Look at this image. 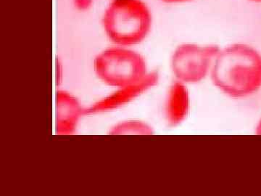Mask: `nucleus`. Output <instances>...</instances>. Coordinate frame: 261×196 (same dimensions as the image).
I'll return each instance as SVG.
<instances>
[{
	"instance_id": "0eeeda50",
	"label": "nucleus",
	"mask_w": 261,
	"mask_h": 196,
	"mask_svg": "<svg viewBox=\"0 0 261 196\" xmlns=\"http://www.w3.org/2000/svg\"><path fill=\"white\" fill-rule=\"evenodd\" d=\"M191 107L187 84L175 80L168 89L165 103L166 121L171 127H177L186 120Z\"/></svg>"
},
{
	"instance_id": "20e7f679",
	"label": "nucleus",
	"mask_w": 261,
	"mask_h": 196,
	"mask_svg": "<svg viewBox=\"0 0 261 196\" xmlns=\"http://www.w3.org/2000/svg\"><path fill=\"white\" fill-rule=\"evenodd\" d=\"M216 45L181 44L173 52L171 66L176 80L186 84H197L210 75L220 51Z\"/></svg>"
},
{
	"instance_id": "423d86ee",
	"label": "nucleus",
	"mask_w": 261,
	"mask_h": 196,
	"mask_svg": "<svg viewBox=\"0 0 261 196\" xmlns=\"http://www.w3.org/2000/svg\"><path fill=\"white\" fill-rule=\"evenodd\" d=\"M55 105L56 135H73L80 118L84 116V108L75 96L61 89L57 91Z\"/></svg>"
},
{
	"instance_id": "7ed1b4c3",
	"label": "nucleus",
	"mask_w": 261,
	"mask_h": 196,
	"mask_svg": "<svg viewBox=\"0 0 261 196\" xmlns=\"http://www.w3.org/2000/svg\"><path fill=\"white\" fill-rule=\"evenodd\" d=\"M93 68L99 80L114 88L139 82L149 72L142 55L118 45L100 52L94 58Z\"/></svg>"
},
{
	"instance_id": "6e6552de",
	"label": "nucleus",
	"mask_w": 261,
	"mask_h": 196,
	"mask_svg": "<svg viewBox=\"0 0 261 196\" xmlns=\"http://www.w3.org/2000/svg\"><path fill=\"white\" fill-rule=\"evenodd\" d=\"M152 127L140 120H127L113 125L109 131L111 135H152Z\"/></svg>"
},
{
	"instance_id": "9b49d317",
	"label": "nucleus",
	"mask_w": 261,
	"mask_h": 196,
	"mask_svg": "<svg viewBox=\"0 0 261 196\" xmlns=\"http://www.w3.org/2000/svg\"><path fill=\"white\" fill-rule=\"evenodd\" d=\"M167 3H181V2L188 1V0H163Z\"/></svg>"
},
{
	"instance_id": "1a4fd4ad",
	"label": "nucleus",
	"mask_w": 261,
	"mask_h": 196,
	"mask_svg": "<svg viewBox=\"0 0 261 196\" xmlns=\"http://www.w3.org/2000/svg\"><path fill=\"white\" fill-rule=\"evenodd\" d=\"M75 4L80 9H87L90 6L92 0H74Z\"/></svg>"
},
{
	"instance_id": "f03ea898",
	"label": "nucleus",
	"mask_w": 261,
	"mask_h": 196,
	"mask_svg": "<svg viewBox=\"0 0 261 196\" xmlns=\"http://www.w3.org/2000/svg\"><path fill=\"white\" fill-rule=\"evenodd\" d=\"M102 26L114 45L128 47L143 42L152 27V15L142 0H110Z\"/></svg>"
},
{
	"instance_id": "39448f33",
	"label": "nucleus",
	"mask_w": 261,
	"mask_h": 196,
	"mask_svg": "<svg viewBox=\"0 0 261 196\" xmlns=\"http://www.w3.org/2000/svg\"><path fill=\"white\" fill-rule=\"evenodd\" d=\"M159 81V74L156 71H149L148 75L139 82L116 88L109 95L99 100L89 107L84 108V116L111 112L124 107L157 85Z\"/></svg>"
},
{
	"instance_id": "f257e3e1",
	"label": "nucleus",
	"mask_w": 261,
	"mask_h": 196,
	"mask_svg": "<svg viewBox=\"0 0 261 196\" xmlns=\"http://www.w3.org/2000/svg\"><path fill=\"white\" fill-rule=\"evenodd\" d=\"M210 76L215 87L228 97H248L261 88V56L246 44L227 46L220 49Z\"/></svg>"
},
{
	"instance_id": "9d476101",
	"label": "nucleus",
	"mask_w": 261,
	"mask_h": 196,
	"mask_svg": "<svg viewBox=\"0 0 261 196\" xmlns=\"http://www.w3.org/2000/svg\"><path fill=\"white\" fill-rule=\"evenodd\" d=\"M255 134L257 135H261V119L258 122L256 127V130H255Z\"/></svg>"
}]
</instances>
